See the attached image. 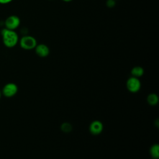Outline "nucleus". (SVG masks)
<instances>
[{
	"mask_svg": "<svg viewBox=\"0 0 159 159\" xmlns=\"http://www.w3.org/2000/svg\"><path fill=\"white\" fill-rule=\"evenodd\" d=\"M20 24V20L19 17L16 15H11L7 17L4 21L5 28L15 30L19 27Z\"/></svg>",
	"mask_w": 159,
	"mask_h": 159,
	"instance_id": "3",
	"label": "nucleus"
},
{
	"mask_svg": "<svg viewBox=\"0 0 159 159\" xmlns=\"http://www.w3.org/2000/svg\"><path fill=\"white\" fill-rule=\"evenodd\" d=\"M18 91L17 86L13 83L6 84L2 88V94L6 98H11L14 96Z\"/></svg>",
	"mask_w": 159,
	"mask_h": 159,
	"instance_id": "4",
	"label": "nucleus"
},
{
	"mask_svg": "<svg viewBox=\"0 0 159 159\" xmlns=\"http://www.w3.org/2000/svg\"><path fill=\"white\" fill-rule=\"evenodd\" d=\"M141 87V83L138 78L132 76L128 79L127 81V88L132 93L137 92Z\"/></svg>",
	"mask_w": 159,
	"mask_h": 159,
	"instance_id": "5",
	"label": "nucleus"
},
{
	"mask_svg": "<svg viewBox=\"0 0 159 159\" xmlns=\"http://www.w3.org/2000/svg\"><path fill=\"white\" fill-rule=\"evenodd\" d=\"M158 96L155 93H151L147 96V102L152 106L156 105L158 103Z\"/></svg>",
	"mask_w": 159,
	"mask_h": 159,
	"instance_id": "10",
	"label": "nucleus"
},
{
	"mask_svg": "<svg viewBox=\"0 0 159 159\" xmlns=\"http://www.w3.org/2000/svg\"><path fill=\"white\" fill-rule=\"evenodd\" d=\"M1 96H2V92H1V91L0 90V99H1Z\"/></svg>",
	"mask_w": 159,
	"mask_h": 159,
	"instance_id": "15",
	"label": "nucleus"
},
{
	"mask_svg": "<svg viewBox=\"0 0 159 159\" xmlns=\"http://www.w3.org/2000/svg\"><path fill=\"white\" fill-rule=\"evenodd\" d=\"M63 1H64V2H70V1H71L72 0H62Z\"/></svg>",
	"mask_w": 159,
	"mask_h": 159,
	"instance_id": "14",
	"label": "nucleus"
},
{
	"mask_svg": "<svg viewBox=\"0 0 159 159\" xmlns=\"http://www.w3.org/2000/svg\"><path fill=\"white\" fill-rule=\"evenodd\" d=\"M13 0H0V4H6L8 3H10Z\"/></svg>",
	"mask_w": 159,
	"mask_h": 159,
	"instance_id": "13",
	"label": "nucleus"
},
{
	"mask_svg": "<svg viewBox=\"0 0 159 159\" xmlns=\"http://www.w3.org/2000/svg\"><path fill=\"white\" fill-rule=\"evenodd\" d=\"M106 5L108 7H113L116 5V1L115 0H107L106 2Z\"/></svg>",
	"mask_w": 159,
	"mask_h": 159,
	"instance_id": "12",
	"label": "nucleus"
},
{
	"mask_svg": "<svg viewBox=\"0 0 159 159\" xmlns=\"http://www.w3.org/2000/svg\"><path fill=\"white\" fill-rule=\"evenodd\" d=\"M19 42L20 47L27 50L34 49L37 45L35 38L31 35H24L19 40Z\"/></svg>",
	"mask_w": 159,
	"mask_h": 159,
	"instance_id": "2",
	"label": "nucleus"
},
{
	"mask_svg": "<svg viewBox=\"0 0 159 159\" xmlns=\"http://www.w3.org/2000/svg\"><path fill=\"white\" fill-rule=\"evenodd\" d=\"M36 54L40 57H46L50 53V49L48 47L43 43L37 44L35 47Z\"/></svg>",
	"mask_w": 159,
	"mask_h": 159,
	"instance_id": "6",
	"label": "nucleus"
},
{
	"mask_svg": "<svg viewBox=\"0 0 159 159\" xmlns=\"http://www.w3.org/2000/svg\"><path fill=\"white\" fill-rule=\"evenodd\" d=\"M103 129V125L99 120L93 121L89 125V131L94 135L99 134Z\"/></svg>",
	"mask_w": 159,
	"mask_h": 159,
	"instance_id": "7",
	"label": "nucleus"
},
{
	"mask_svg": "<svg viewBox=\"0 0 159 159\" xmlns=\"http://www.w3.org/2000/svg\"><path fill=\"white\" fill-rule=\"evenodd\" d=\"M144 73V70L142 67L137 66H134L132 70H131V74L133 75V76L138 78L140 76H142Z\"/></svg>",
	"mask_w": 159,
	"mask_h": 159,
	"instance_id": "8",
	"label": "nucleus"
},
{
	"mask_svg": "<svg viewBox=\"0 0 159 159\" xmlns=\"http://www.w3.org/2000/svg\"><path fill=\"white\" fill-rule=\"evenodd\" d=\"M2 42L7 48L15 47L19 42V36L15 30L4 28L1 31Z\"/></svg>",
	"mask_w": 159,
	"mask_h": 159,
	"instance_id": "1",
	"label": "nucleus"
},
{
	"mask_svg": "<svg viewBox=\"0 0 159 159\" xmlns=\"http://www.w3.org/2000/svg\"><path fill=\"white\" fill-rule=\"evenodd\" d=\"M150 153L153 159H158L159 157V145L154 144L150 149Z\"/></svg>",
	"mask_w": 159,
	"mask_h": 159,
	"instance_id": "9",
	"label": "nucleus"
},
{
	"mask_svg": "<svg viewBox=\"0 0 159 159\" xmlns=\"http://www.w3.org/2000/svg\"><path fill=\"white\" fill-rule=\"evenodd\" d=\"M61 129L62 130L63 132H70L72 130V126L70 123L68 122H64L61 126Z\"/></svg>",
	"mask_w": 159,
	"mask_h": 159,
	"instance_id": "11",
	"label": "nucleus"
}]
</instances>
